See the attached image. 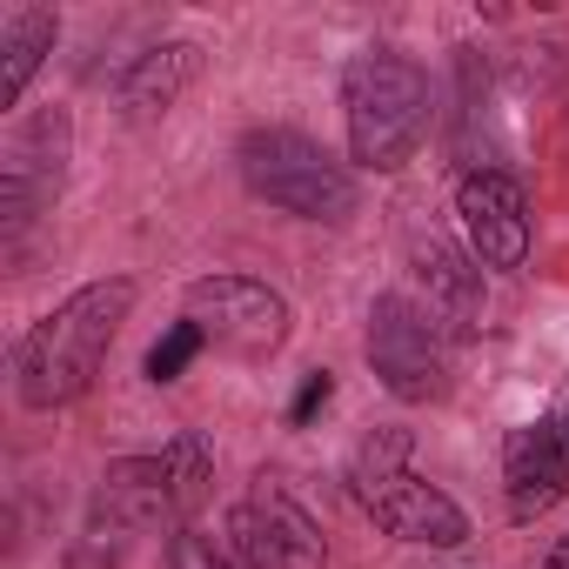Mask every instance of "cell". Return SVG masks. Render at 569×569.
I'll list each match as a JSON object with an SVG mask.
<instances>
[{
	"mask_svg": "<svg viewBox=\"0 0 569 569\" xmlns=\"http://www.w3.org/2000/svg\"><path fill=\"white\" fill-rule=\"evenodd\" d=\"M134 274H101L81 281L68 302H54L21 342H14V389L28 409H68L94 389L121 322L134 316Z\"/></svg>",
	"mask_w": 569,
	"mask_h": 569,
	"instance_id": "6da1fadb",
	"label": "cell"
},
{
	"mask_svg": "<svg viewBox=\"0 0 569 569\" xmlns=\"http://www.w3.org/2000/svg\"><path fill=\"white\" fill-rule=\"evenodd\" d=\"M436 94L429 68L409 61L402 48H362L342 68V128H349V161L369 174H402L429 134Z\"/></svg>",
	"mask_w": 569,
	"mask_h": 569,
	"instance_id": "7a4b0ae2",
	"label": "cell"
},
{
	"mask_svg": "<svg viewBox=\"0 0 569 569\" xmlns=\"http://www.w3.org/2000/svg\"><path fill=\"white\" fill-rule=\"evenodd\" d=\"M349 489H356L362 516H369L382 536L409 542V549H462V542L476 536V529H469V509H462L449 489H436L429 476L409 469V436H402V429H376V436L356 449Z\"/></svg>",
	"mask_w": 569,
	"mask_h": 569,
	"instance_id": "3957f363",
	"label": "cell"
},
{
	"mask_svg": "<svg viewBox=\"0 0 569 569\" xmlns=\"http://www.w3.org/2000/svg\"><path fill=\"white\" fill-rule=\"evenodd\" d=\"M234 168H241V181H248L254 201L296 214V221L342 228L362 208V188H356L349 161H336L302 128H248L241 148H234Z\"/></svg>",
	"mask_w": 569,
	"mask_h": 569,
	"instance_id": "277c9868",
	"label": "cell"
},
{
	"mask_svg": "<svg viewBox=\"0 0 569 569\" xmlns=\"http://www.w3.org/2000/svg\"><path fill=\"white\" fill-rule=\"evenodd\" d=\"M362 356L376 369V382L409 402V409H429V402H449L456 389V362H449V329L402 289L376 296L369 302V329H362Z\"/></svg>",
	"mask_w": 569,
	"mask_h": 569,
	"instance_id": "5b68a950",
	"label": "cell"
},
{
	"mask_svg": "<svg viewBox=\"0 0 569 569\" xmlns=\"http://www.w3.org/2000/svg\"><path fill=\"white\" fill-rule=\"evenodd\" d=\"M181 309H188V322L208 336V349H221V356H234V362H268V356L289 349V336H296L289 296L268 289V281H254V274H234V268L188 281Z\"/></svg>",
	"mask_w": 569,
	"mask_h": 569,
	"instance_id": "8992f818",
	"label": "cell"
},
{
	"mask_svg": "<svg viewBox=\"0 0 569 569\" xmlns=\"http://www.w3.org/2000/svg\"><path fill=\"white\" fill-rule=\"evenodd\" d=\"M68 148H74V121L61 108H41L8 134V148H0V228L8 234H21L28 221H41L61 201Z\"/></svg>",
	"mask_w": 569,
	"mask_h": 569,
	"instance_id": "52a82bcc",
	"label": "cell"
},
{
	"mask_svg": "<svg viewBox=\"0 0 569 569\" xmlns=\"http://www.w3.org/2000/svg\"><path fill=\"white\" fill-rule=\"evenodd\" d=\"M228 549L241 569H329V536L322 522L261 476L254 496L228 509Z\"/></svg>",
	"mask_w": 569,
	"mask_h": 569,
	"instance_id": "ba28073f",
	"label": "cell"
},
{
	"mask_svg": "<svg viewBox=\"0 0 569 569\" xmlns=\"http://www.w3.org/2000/svg\"><path fill=\"white\" fill-rule=\"evenodd\" d=\"M569 496V389L502 442V502L509 522H536Z\"/></svg>",
	"mask_w": 569,
	"mask_h": 569,
	"instance_id": "9c48e42d",
	"label": "cell"
},
{
	"mask_svg": "<svg viewBox=\"0 0 569 569\" xmlns=\"http://www.w3.org/2000/svg\"><path fill=\"white\" fill-rule=\"evenodd\" d=\"M456 221H462V248L482 268H522L529 261V194L516 174L469 168L456 181Z\"/></svg>",
	"mask_w": 569,
	"mask_h": 569,
	"instance_id": "30bf717a",
	"label": "cell"
},
{
	"mask_svg": "<svg viewBox=\"0 0 569 569\" xmlns=\"http://www.w3.org/2000/svg\"><path fill=\"white\" fill-rule=\"evenodd\" d=\"M181 522V496H174V476L161 456H121L101 469L94 482V542H134V536H154Z\"/></svg>",
	"mask_w": 569,
	"mask_h": 569,
	"instance_id": "8fae6325",
	"label": "cell"
},
{
	"mask_svg": "<svg viewBox=\"0 0 569 569\" xmlns=\"http://www.w3.org/2000/svg\"><path fill=\"white\" fill-rule=\"evenodd\" d=\"M409 274H416V289H422V309L449 336H462V329L482 322V261L469 248H456L449 234L416 228L409 234Z\"/></svg>",
	"mask_w": 569,
	"mask_h": 569,
	"instance_id": "7c38bea8",
	"label": "cell"
},
{
	"mask_svg": "<svg viewBox=\"0 0 569 569\" xmlns=\"http://www.w3.org/2000/svg\"><path fill=\"white\" fill-rule=\"evenodd\" d=\"M201 68H208V48H201L194 34H181V41H154V48L134 54V61L121 68V81H114V108H121V121H154V114H168V108L201 81Z\"/></svg>",
	"mask_w": 569,
	"mask_h": 569,
	"instance_id": "4fadbf2b",
	"label": "cell"
},
{
	"mask_svg": "<svg viewBox=\"0 0 569 569\" xmlns=\"http://www.w3.org/2000/svg\"><path fill=\"white\" fill-rule=\"evenodd\" d=\"M61 41V14L54 8H8L0 14V108H21L28 81L41 74V61Z\"/></svg>",
	"mask_w": 569,
	"mask_h": 569,
	"instance_id": "5bb4252c",
	"label": "cell"
},
{
	"mask_svg": "<svg viewBox=\"0 0 569 569\" xmlns=\"http://www.w3.org/2000/svg\"><path fill=\"white\" fill-rule=\"evenodd\" d=\"M161 462H168V476H174L181 516H194V509L208 502V482H214V449H208V436H201V429H174V436L161 442Z\"/></svg>",
	"mask_w": 569,
	"mask_h": 569,
	"instance_id": "9a60e30c",
	"label": "cell"
},
{
	"mask_svg": "<svg viewBox=\"0 0 569 569\" xmlns=\"http://www.w3.org/2000/svg\"><path fill=\"white\" fill-rule=\"evenodd\" d=\"M201 349H208V336H201V329H194V322L181 316V322H174V329H168V336H161V342L148 349V382H154V389L181 382V369H188V362H194Z\"/></svg>",
	"mask_w": 569,
	"mask_h": 569,
	"instance_id": "2e32d148",
	"label": "cell"
},
{
	"mask_svg": "<svg viewBox=\"0 0 569 569\" xmlns=\"http://www.w3.org/2000/svg\"><path fill=\"white\" fill-rule=\"evenodd\" d=\"M168 569H241V562H234V549H221L214 536H201V529H174V542H168Z\"/></svg>",
	"mask_w": 569,
	"mask_h": 569,
	"instance_id": "e0dca14e",
	"label": "cell"
},
{
	"mask_svg": "<svg viewBox=\"0 0 569 569\" xmlns=\"http://www.w3.org/2000/svg\"><path fill=\"white\" fill-rule=\"evenodd\" d=\"M329 396H336V376H329V369H316V376H309V382H302V396H296V402H289V422H296V429H302V422H309V416H316V409H329Z\"/></svg>",
	"mask_w": 569,
	"mask_h": 569,
	"instance_id": "ac0fdd59",
	"label": "cell"
},
{
	"mask_svg": "<svg viewBox=\"0 0 569 569\" xmlns=\"http://www.w3.org/2000/svg\"><path fill=\"white\" fill-rule=\"evenodd\" d=\"M542 569H569V536H556V549L542 556Z\"/></svg>",
	"mask_w": 569,
	"mask_h": 569,
	"instance_id": "d6986e66",
	"label": "cell"
}]
</instances>
